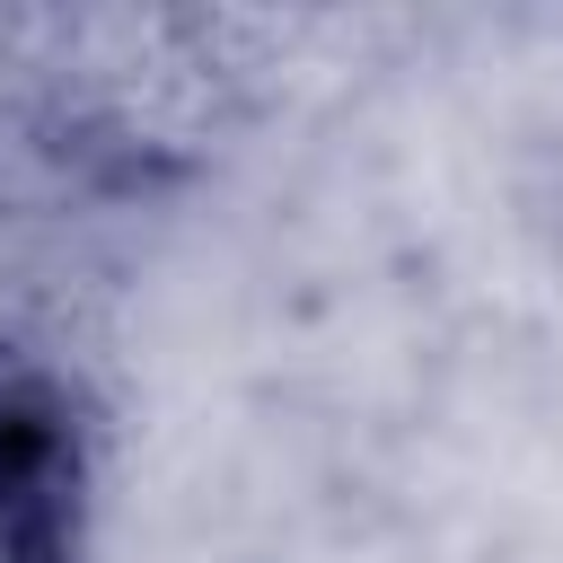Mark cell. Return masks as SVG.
Segmentation results:
<instances>
[{
    "label": "cell",
    "mask_w": 563,
    "mask_h": 563,
    "mask_svg": "<svg viewBox=\"0 0 563 563\" xmlns=\"http://www.w3.org/2000/svg\"><path fill=\"white\" fill-rule=\"evenodd\" d=\"M88 431L62 378L0 361V563H79Z\"/></svg>",
    "instance_id": "obj_1"
}]
</instances>
